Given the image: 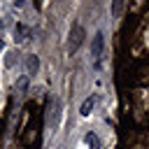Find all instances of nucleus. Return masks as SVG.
I'll return each instance as SVG.
<instances>
[{
	"label": "nucleus",
	"instance_id": "4",
	"mask_svg": "<svg viewBox=\"0 0 149 149\" xmlns=\"http://www.w3.org/2000/svg\"><path fill=\"white\" fill-rule=\"evenodd\" d=\"M95 102H98V98H95V95H88V98L81 102V107H79V114H81V116H88V114H91V109L95 107Z\"/></svg>",
	"mask_w": 149,
	"mask_h": 149
},
{
	"label": "nucleus",
	"instance_id": "6",
	"mask_svg": "<svg viewBox=\"0 0 149 149\" xmlns=\"http://www.w3.org/2000/svg\"><path fill=\"white\" fill-rule=\"evenodd\" d=\"M86 144H88V149H100V137L95 135V133H86Z\"/></svg>",
	"mask_w": 149,
	"mask_h": 149
},
{
	"label": "nucleus",
	"instance_id": "7",
	"mask_svg": "<svg viewBox=\"0 0 149 149\" xmlns=\"http://www.w3.org/2000/svg\"><path fill=\"white\" fill-rule=\"evenodd\" d=\"M23 40H26V28L16 26V42H23Z\"/></svg>",
	"mask_w": 149,
	"mask_h": 149
},
{
	"label": "nucleus",
	"instance_id": "1",
	"mask_svg": "<svg viewBox=\"0 0 149 149\" xmlns=\"http://www.w3.org/2000/svg\"><path fill=\"white\" fill-rule=\"evenodd\" d=\"M81 40H84V28H81L79 23H74V26L70 28V37H68V49H70V51H77V49L81 47Z\"/></svg>",
	"mask_w": 149,
	"mask_h": 149
},
{
	"label": "nucleus",
	"instance_id": "2",
	"mask_svg": "<svg viewBox=\"0 0 149 149\" xmlns=\"http://www.w3.org/2000/svg\"><path fill=\"white\" fill-rule=\"evenodd\" d=\"M61 123V102L58 100H51L49 102V112H47V126L54 128Z\"/></svg>",
	"mask_w": 149,
	"mask_h": 149
},
{
	"label": "nucleus",
	"instance_id": "9",
	"mask_svg": "<svg viewBox=\"0 0 149 149\" xmlns=\"http://www.w3.org/2000/svg\"><path fill=\"white\" fill-rule=\"evenodd\" d=\"M0 51H2V40H0Z\"/></svg>",
	"mask_w": 149,
	"mask_h": 149
},
{
	"label": "nucleus",
	"instance_id": "8",
	"mask_svg": "<svg viewBox=\"0 0 149 149\" xmlns=\"http://www.w3.org/2000/svg\"><path fill=\"white\" fill-rule=\"evenodd\" d=\"M121 9H123V5H121V2H114V5H112V14H114V16H119V14H121Z\"/></svg>",
	"mask_w": 149,
	"mask_h": 149
},
{
	"label": "nucleus",
	"instance_id": "5",
	"mask_svg": "<svg viewBox=\"0 0 149 149\" xmlns=\"http://www.w3.org/2000/svg\"><path fill=\"white\" fill-rule=\"evenodd\" d=\"M26 68H28V74H35V72H37V68H40L37 56H28V58H26Z\"/></svg>",
	"mask_w": 149,
	"mask_h": 149
},
{
	"label": "nucleus",
	"instance_id": "3",
	"mask_svg": "<svg viewBox=\"0 0 149 149\" xmlns=\"http://www.w3.org/2000/svg\"><path fill=\"white\" fill-rule=\"evenodd\" d=\"M102 44H105V37H102V33H95V37H93V47H91V56H93L95 61L102 56Z\"/></svg>",
	"mask_w": 149,
	"mask_h": 149
}]
</instances>
